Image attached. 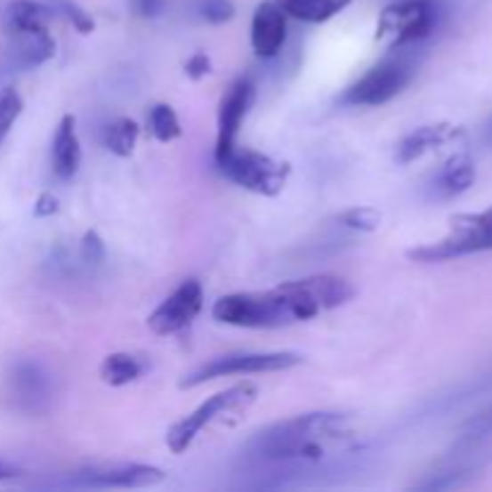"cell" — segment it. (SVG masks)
Masks as SVG:
<instances>
[{"label":"cell","instance_id":"2","mask_svg":"<svg viewBox=\"0 0 492 492\" xmlns=\"http://www.w3.org/2000/svg\"><path fill=\"white\" fill-rule=\"evenodd\" d=\"M353 418L349 413L315 411L271 423L247 442L262 461H318L351 440Z\"/></svg>","mask_w":492,"mask_h":492},{"label":"cell","instance_id":"25","mask_svg":"<svg viewBox=\"0 0 492 492\" xmlns=\"http://www.w3.org/2000/svg\"><path fill=\"white\" fill-rule=\"evenodd\" d=\"M233 12H236V8H233L230 0H205V3L199 5V15L212 24L229 22L230 17H233Z\"/></svg>","mask_w":492,"mask_h":492},{"label":"cell","instance_id":"17","mask_svg":"<svg viewBox=\"0 0 492 492\" xmlns=\"http://www.w3.org/2000/svg\"><path fill=\"white\" fill-rule=\"evenodd\" d=\"M53 15H56L53 10L44 3H36V0H15V3H10L8 12H5L10 34L46 32Z\"/></svg>","mask_w":492,"mask_h":492},{"label":"cell","instance_id":"5","mask_svg":"<svg viewBox=\"0 0 492 492\" xmlns=\"http://www.w3.org/2000/svg\"><path fill=\"white\" fill-rule=\"evenodd\" d=\"M216 166L229 181L264 198H277L286 188L291 175L286 161L271 159L254 149H233L226 159L216 161Z\"/></svg>","mask_w":492,"mask_h":492},{"label":"cell","instance_id":"1","mask_svg":"<svg viewBox=\"0 0 492 492\" xmlns=\"http://www.w3.org/2000/svg\"><path fill=\"white\" fill-rule=\"evenodd\" d=\"M356 295L349 281L334 274L295 278L267 291H247V294L223 295L214 302L212 315L216 322L247 329H274L294 322H305L327 312L342 308Z\"/></svg>","mask_w":492,"mask_h":492},{"label":"cell","instance_id":"23","mask_svg":"<svg viewBox=\"0 0 492 492\" xmlns=\"http://www.w3.org/2000/svg\"><path fill=\"white\" fill-rule=\"evenodd\" d=\"M22 109L24 101L17 89H3V92H0V144L8 137V133L12 130L17 118L22 116Z\"/></svg>","mask_w":492,"mask_h":492},{"label":"cell","instance_id":"27","mask_svg":"<svg viewBox=\"0 0 492 492\" xmlns=\"http://www.w3.org/2000/svg\"><path fill=\"white\" fill-rule=\"evenodd\" d=\"M488 435H492V406L478 413V415H473V418L464 425V440H466V442H473V440H480V437Z\"/></svg>","mask_w":492,"mask_h":492},{"label":"cell","instance_id":"19","mask_svg":"<svg viewBox=\"0 0 492 492\" xmlns=\"http://www.w3.org/2000/svg\"><path fill=\"white\" fill-rule=\"evenodd\" d=\"M274 3L286 12V17L310 24L327 22L351 5V0H274Z\"/></svg>","mask_w":492,"mask_h":492},{"label":"cell","instance_id":"3","mask_svg":"<svg viewBox=\"0 0 492 492\" xmlns=\"http://www.w3.org/2000/svg\"><path fill=\"white\" fill-rule=\"evenodd\" d=\"M492 250V209L480 214H461L452 219V233L447 238L408 250L413 262H445L452 257Z\"/></svg>","mask_w":492,"mask_h":492},{"label":"cell","instance_id":"18","mask_svg":"<svg viewBox=\"0 0 492 492\" xmlns=\"http://www.w3.org/2000/svg\"><path fill=\"white\" fill-rule=\"evenodd\" d=\"M12 36H15L12 56H15V63L20 68H39L56 53V41L51 39L48 29L46 32L12 34Z\"/></svg>","mask_w":492,"mask_h":492},{"label":"cell","instance_id":"8","mask_svg":"<svg viewBox=\"0 0 492 492\" xmlns=\"http://www.w3.org/2000/svg\"><path fill=\"white\" fill-rule=\"evenodd\" d=\"M413 80V68L406 60H384L367 70L356 85L346 89L342 96L349 106H382L391 101L401 89Z\"/></svg>","mask_w":492,"mask_h":492},{"label":"cell","instance_id":"24","mask_svg":"<svg viewBox=\"0 0 492 492\" xmlns=\"http://www.w3.org/2000/svg\"><path fill=\"white\" fill-rule=\"evenodd\" d=\"M339 222L346 229L370 233V230L380 229L382 214L380 209H375V206H353V209H346L343 214H339Z\"/></svg>","mask_w":492,"mask_h":492},{"label":"cell","instance_id":"29","mask_svg":"<svg viewBox=\"0 0 492 492\" xmlns=\"http://www.w3.org/2000/svg\"><path fill=\"white\" fill-rule=\"evenodd\" d=\"M185 72H188L190 80H202L205 75L212 72V60H209L206 53H195V56L185 63Z\"/></svg>","mask_w":492,"mask_h":492},{"label":"cell","instance_id":"22","mask_svg":"<svg viewBox=\"0 0 492 492\" xmlns=\"http://www.w3.org/2000/svg\"><path fill=\"white\" fill-rule=\"evenodd\" d=\"M149 127L151 135L157 137L159 142H173L183 135L181 120L175 116V111L168 103H157L149 111Z\"/></svg>","mask_w":492,"mask_h":492},{"label":"cell","instance_id":"11","mask_svg":"<svg viewBox=\"0 0 492 492\" xmlns=\"http://www.w3.org/2000/svg\"><path fill=\"white\" fill-rule=\"evenodd\" d=\"M166 473L149 464H111V466H89L75 473V483L87 488H151L164 483Z\"/></svg>","mask_w":492,"mask_h":492},{"label":"cell","instance_id":"33","mask_svg":"<svg viewBox=\"0 0 492 492\" xmlns=\"http://www.w3.org/2000/svg\"><path fill=\"white\" fill-rule=\"evenodd\" d=\"M485 140H488V142L492 144V120H490V125L485 127Z\"/></svg>","mask_w":492,"mask_h":492},{"label":"cell","instance_id":"30","mask_svg":"<svg viewBox=\"0 0 492 492\" xmlns=\"http://www.w3.org/2000/svg\"><path fill=\"white\" fill-rule=\"evenodd\" d=\"M133 8L140 17L151 20V17H159L166 8V0H133Z\"/></svg>","mask_w":492,"mask_h":492},{"label":"cell","instance_id":"21","mask_svg":"<svg viewBox=\"0 0 492 492\" xmlns=\"http://www.w3.org/2000/svg\"><path fill=\"white\" fill-rule=\"evenodd\" d=\"M140 127L133 118H118L103 127V147L116 157H130L135 151Z\"/></svg>","mask_w":492,"mask_h":492},{"label":"cell","instance_id":"16","mask_svg":"<svg viewBox=\"0 0 492 492\" xmlns=\"http://www.w3.org/2000/svg\"><path fill=\"white\" fill-rule=\"evenodd\" d=\"M476 183V166L469 154H456L447 161L435 178L437 198H456Z\"/></svg>","mask_w":492,"mask_h":492},{"label":"cell","instance_id":"4","mask_svg":"<svg viewBox=\"0 0 492 492\" xmlns=\"http://www.w3.org/2000/svg\"><path fill=\"white\" fill-rule=\"evenodd\" d=\"M254 399H257V387H254L253 382H243V384H236V387H230V390L219 391L214 397H209L206 401H202L190 415L181 418L173 428L168 430V449L173 454L188 452L192 447V442L198 440L199 432H202L209 423H214L216 418H222L226 413L247 408Z\"/></svg>","mask_w":492,"mask_h":492},{"label":"cell","instance_id":"31","mask_svg":"<svg viewBox=\"0 0 492 492\" xmlns=\"http://www.w3.org/2000/svg\"><path fill=\"white\" fill-rule=\"evenodd\" d=\"M58 212V198L53 192H41L36 205H34V216L39 219H46V216H53Z\"/></svg>","mask_w":492,"mask_h":492},{"label":"cell","instance_id":"13","mask_svg":"<svg viewBox=\"0 0 492 492\" xmlns=\"http://www.w3.org/2000/svg\"><path fill=\"white\" fill-rule=\"evenodd\" d=\"M12 399L27 413L46 411L51 404V380L36 363H20L12 373Z\"/></svg>","mask_w":492,"mask_h":492},{"label":"cell","instance_id":"12","mask_svg":"<svg viewBox=\"0 0 492 492\" xmlns=\"http://www.w3.org/2000/svg\"><path fill=\"white\" fill-rule=\"evenodd\" d=\"M286 41V12L274 0L260 3L254 10L250 44L257 58H274Z\"/></svg>","mask_w":492,"mask_h":492},{"label":"cell","instance_id":"28","mask_svg":"<svg viewBox=\"0 0 492 492\" xmlns=\"http://www.w3.org/2000/svg\"><path fill=\"white\" fill-rule=\"evenodd\" d=\"M82 260L87 264H101L106 260V246L96 230H87L82 238Z\"/></svg>","mask_w":492,"mask_h":492},{"label":"cell","instance_id":"15","mask_svg":"<svg viewBox=\"0 0 492 492\" xmlns=\"http://www.w3.org/2000/svg\"><path fill=\"white\" fill-rule=\"evenodd\" d=\"M456 130L449 125H423L418 130H413L411 135H406L397 147V161L399 164H413L415 159L425 157L428 151L437 149L440 144L449 142V137Z\"/></svg>","mask_w":492,"mask_h":492},{"label":"cell","instance_id":"20","mask_svg":"<svg viewBox=\"0 0 492 492\" xmlns=\"http://www.w3.org/2000/svg\"><path fill=\"white\" fill-rule=\"evenodd\" d=\"M147 370V363H142L140 358L133 353H111L103 358L99 375L106 384L111 387H125L130 382L140 380Z\"/></svg>","mask_w":492,"mask_h":492},{"label":"cell","instance_id":"6","mask_svg":"<svg viewBox=\"0 0 492 492\" xmlns=\"http://www.w3.org/2000/svg\"><path fill=\"white\" fill-rule=\"evenodd\" d=\"M301 353H291V351H278V353H230L209 360L195 373L185 375L181 380V390H192L209 380H219V377H230V375H260V373H281V370H291V367L301 366Z\"/></svg>","mask_w":492,"mask_h":492},{"label":"cell","instance_id":"32","mask_svg":"<svg viewBox=\"0 0 492 492\" xmlns=\"http://www.w3.org/2000/svg\"><path fill=\"white\" fill-rule=\"evenodd\" d=\"M17 476V466H12L10 461L0 459V480H8V478Z\"/></svg>","mask_w":492,"mask_h":492},{"label":"cell","instance_id":"14","mask_svg":"<svg viewBox=\"0 0 492 492\" xmlns=\"http://www.w3.org/2000/svg\"><path fill=\"white\" fill-rule=\"evenodd\" d=\"M77 123L75 116H63L58 123L56 137H53V173L60 181H72L75 173L80 171L82 164V147L77 137Z\"/></svg>","mask_w":492,"mask_h":492},{"label":"cell","instance_id":"9","mask_svg":"<svg viewBox=\"0 0 492 492\" xmlns=\"http://www.w3.org/2000/svg\"><path fill=\"white\" fill-rule=\"evenodd\" d=\"M205 302V291L198 278H188L159 308L154 310L147 319V327L159 336H171V334L183 332L192 319L198 318Z\"/></svg>","mask_w":492,"mask_h":492},{"label":"cell","instance_id":"7","mask_svg":"<svg viewBox=\"0 0 492 492\" xmlns=\"http://www.w3.org/2000/svg\"><path fill=\"white\" fill-rule=\"evenodd\" d=\"M435 0H401L380 15L377 41H391V46H406L413 41L428 39L437 27Z\"/></svg>","mask_w":492,"mask_h":492},{"label":"cell","instance_id":"26","mask_svg":"<svg viewBox=\"0 0 492 492\" xmlns=\"http://www.w3.org/2000/svg\"><path fill=\"white\" fill-rule=\"evenodd\" d=\"M58 8L63 12L72 24H75V29L80 34H92L94 32V20L80 8V5H75L70 0H58Z\"/></svg>","mask_w":492,"mask_h":492},{"label":"cell","instance_id":"10","mask_svg":"<svg viewBox=\"0 0 492 492\" xmlns=\"http://www.w3.org/2000/svg\"><path fill=\"white\" fill-rule=\"evenodd\" d=\"M254 103V85L247 77H240L223 94L219 106V135H216L214 159L222 161L236 149V137L243 125V120L250 113Z\"/></svg>","mask_w":492,"mask_h":492}]
</instances>
